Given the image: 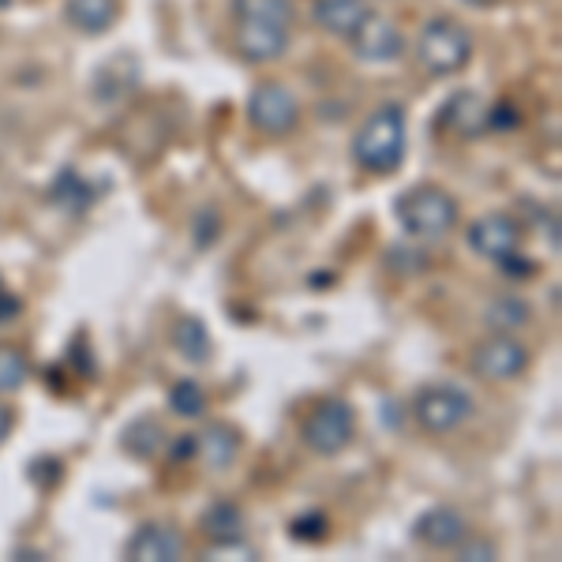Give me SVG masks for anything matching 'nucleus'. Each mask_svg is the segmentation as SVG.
<instances>
[{"label": "nucleus", "instance_id": "6", "mask_svg": "<svg viewBox=\"0 0 562 562\" xmlns=\"http://www.w3.org/2000/svg\"><path fill=\"white\" fill-rule=\"evenodd\" d=\"M301 116H304L301 98H296L285 83H278V79H262V83L251 87L248 124L259 135H267V139H285V135H293L296 128H301Z\"/></svg>", "mask_w": 562, "mask_h": 562}, {"label": "nucleus", "instance_id": "14", "mask_svg": "<svg viewBox=\"0 0 562 562\" xmlns=\"http://www.w3.org/2000/svg\"><path fill=\"white\" fill-rule=\"evenodd\" d=\"M199 439V447H195V458L203 461L211 473H225V469H233L237 465V458H240V431L233 428V424H225V420H214V424H206L203 435H195Z\"/></svg>", "mask_w": 562, "mask_h": 562}, {"label": "nucleus", "instance_id": "3", "mask_svg": "<svg viewBox=\"0 0 562 562\" xmlns=\"http://www.w3.org/2000/svg\"><path fill=\"white\" fill-rule=\"evenodd\" d=\"M394 217L405 237L439 240L458 225V199L439 184H416L397 195Z\"/></svg>", "mask_w": 562, "mask_h": 562}, {"label": "nucleus", "instance_id": "20", "mask_svg": "<svg viewBox=\"0 0 562 562\" xmlns=\"http://www.w3.org/2000/svg\"><path fill=\"white\" fill-rule=\"evenodd\" d=\"M173 349L195 368H203V364H211V360H214V338H211V330H206V323L199 319V315H180V319H177Z\"/></svg>", "mask_w": 562, "mask_h": 562}, {"label": "nucleus", "instance_id": "25", "mask_svg": "<svg viewBox=\"0 0 562 562\" xmlns=\"http://www.w3.org/2000/svg\"><path fill=\"white\" fill-rule=\"evenodd\" d=\"M454 551H458V559H465V562H492V559H498V548L487 537H461L458 543H454Z\"/></svg>", "mask_w": 562, "mask_h": 562}, {"label": "nucleus", "instance_id": "27", "mask_svg": "<svg viewBox=\"0 0 562 562\" xmlns=\"http://www.w3.org/2000/svg\"><path fill=\"white\" fill-rule=\"evenodd\" d=\"M495 267H503V274H510V278H532V274H537V262L525 256L521 248L510 251V256H503V259L495 262Z\"/></svg>", "mask_w": 562, "mask_h": 562}, {"label": "nucleus", "instance_id": "11", "mask_svg": "<svg viewBox=\"0 0 562 562\" xmlns=\"http://www.w3.org/2000/svg\"><path fill=\"white\" fill-rule=\"evenodd\" d=\"M124 555L132 562H177L184 559V537L166 521H143L124 543Z\"/></svg>", "mask_w": 562, "mask_h": 562}, {"label": "nucleus", "instance_id": "19", "mask_svg": "<svg viewBox=\"0 0 562 562\" xmlns=\"http://www.w3.org/2000/svg\"><path fill=\"white\" fill-rule=\"evenodd\" d=\"M169 435L161 428V420H154V416H135L128 428L121 431V450L135 461H154L166 450Z\"/></svg>", "mask_w": 562, "mask_h": 562}, {"label": "nucleus", "instance_id": "7", "mask_svg": "<svg viewBox=\"0 0 562 562\" xmlns=\"http://www.w3.org/2000/svg\"><path fill=\"white\" fill-rule=\"evenodd\" d=\"M293 26L285 20H267V15H237V53L248 65H274L293 45Z\"/></svg>", "mask_w": 562, "mask_h": 562}, {"label": "nucleus", "instance_id": "28", "mask_svg": "<svg viewBox=\"0 0 562 562\" xmlns=\"http://www.w3.org/2000/svg\"><path fill=\"white\" fill-rule=\"evenodd\" d=\"M195 244H199V248H206V244H211L214 237H217V233H222V217H217L214 211H203V214H199V222H195Z\"/></svg>", "mask_w": 562, "mask_h": 562}, {"label": "nucleus", "instance_id": "4", "mask_svg": "<svg viewBox=\"0 0 562 562\" xmlns=\"http://www.w3.org/2000/svg\"><path fill=\"white\" fill-rule=\"evenodd\" d=\"M301 439L312 454L319 458H338L346 454L357 439V409L346 397H323L301 424Z\"/></svg>", "mask_w": 562, "mask_h": 562}, {"label": "nucleus", "instance_id": "30", "mask_svg": "<svg viewBox=\"0 0 562 562\" xmlns=\"http://www.w3.org/2000/svg\"><path fill=\"white\" fill-rule=\"evenodd\" d=\"M166 447H169V458H173V461H192L199 439H195V435H177V439H169Z\"/></svg>", "mask_w": 562, "mask_h": 562}, {"label": "nucleus", "instance_id": "22", "mask_svg": "<svg viewBox=\"0 0 562 562\" xmlns=\"http://www.w3.org/2000/svg\"><path fill=\"white\" fill-rule=\"evenodd\" d=\"M169 413L184 416V420H195V416L206 413V390L195 383V379H180L169 390Z\"/></svg>", "mask_w": 562, "mask_h": 562}, {"label": "nucleus", "instance_id": "12", "mask_svg": "<svg viewBox=\"0 0 562 562\" xmlns=\"http://www.w3.org/2000/svg\"><path fill=\"white\" fill-rule=\"evenodd\" d=\"M469 532L465 514L454 506H431L413 521V540L428 551H454V543Z\"/></svg>", "mask_w": 562, "mask_h": 562}, {"label": "nucleus", "instance_id": "1", "mask_svg": "<svg viewBox=\"0 0 562 562\" xmlns=\"http://www.w3.org/2000/svg\"><path fill=\"white\" fill-rule=\"evenodd\" d=\"M409 150V113L402 102H383L352 135V161L364 173L386 177L405 161Z\"/></svg>", "mask_w": 562, "mask_h": 562}, {"label": "nucleus", "instance_id": "18", "mask_svg": "<svg viewBox=\"0 0 562 562\" xmlns=\"http://www.w3.org/2000/svg\"><path fill=\"white\" fill-rule=\"evenodd\" d=\"M94 199H98V188L90 184V180L79 173L76 166L60 169L57 180H53V188H49V203L60 206L65 214H83V211H90V206H94Z\"/></svg>", "mask_w": 562, "mask_h": 562}, {"label": "nucleus", "instance_id": "17", "mask_svg": "<svg viewBox=\"0 0 562 562\" xmlns=\"http://www.w3.org/2000/svg\"><path fill=\"white\" fill-rule=\"evenodd\" d=\"M121 0H65V20L79 34H105L121 20Z\"/></svg>", "mask_w": 562, "mask_h": 562}, {"label": "nucleus", "instance_id": "29", "mask_svg": "<svg viewBox=\"0 0 562 562\" xmlns=\"http://www.w3.org/2000/svg\"><path fill=\"white\" fill-rule=\"evenodd\" d=\"M20 312H23V301L15 293H8V285H0V326L15 323L20 319Z\"/></svg>", "mask_w": 562, "mask_h": 562}, {"label": "nucleus", "instance_id": "16", "mask_svg": "<svg viewBox=\"0 0 562 562\" xmlns=\"http://www.w3.org/2000/svg\"><path fill=\"white\" fill-rule=\"evenodd\" d=\"M199 532L211 543H217V548H237L244 532H248V521H244V510L237 503L217 498V503L203 510V518H199Z\"/></svg>", "mask_w": 562, "mask_h": 562}, {"label": "nucleus", "instance_id": "2", "mask_svg": "<svg viewBox=\"0 0 562 562\" xmlns=\"http://www.w3.org/2000/svg\"><path fill=\"white\" fill-rule=\"evenodd\" d=\"M473 53H476L473 31L465 23H458L454 15H435L416 34V60L435 79L461 76V71L473 65Z\"/></svg>", "mask_w": 562, "mask_h": 562}, {"label": "nucleus", "instance_id": "31", "mask_svg": "<svg viewBox=\"0 0 562 562\" xmlns=\"http://www.w3.org/2000/svg\"><path fill=\"white\" fill-rule=\"evenodd\" d=\"M12 428H15V409L4 402V397H0V447L8 442V435H12Z\"/></svg>", "mask_w": 562, "mask_h": 562}, {"label": "nucleus", "instance_id": "5", "mask_svg": "<svg viewBox=\"0 0 562 562\" xmlns=\"http://www.w3.org/2000/svg\"><path fill=\"white\" fill-rule=\"evenodd\" d=\"M476 413V402L465 386L454 383H431L420 386L413 397V416L420 424V431L428 435H450L458 428H465Z\"/></svg>", "mask_w": 562, "mask_h": 562}, {"label": "nucleus", "instance_id": "15", "mask_svg": "<svg viewBox=\"0 0 562 562\" xmlns=\"http://www.w3.org/2000/svg\"><path fill=\"white\" fill-rule=\"evenodd\" d=\"M368 15L371 12H368L364 0H315V8H312L315 26H319L323 34H330V38H341V42H349Z\"/></svg>", "mask_w": 562, "mask_h": 562}, {"label": "nucleus", "instance_id": "9", "mask_svg": "<svg viewBox=\"0 0 562 562\" xmlns=\"http://www.w3.org/2000/svg\"><path fill=\"white\" fill-rule=\"evenodd\" d=\"M349 42H352V57H357L360 65H375V68L394 65V60H402L405 49H409L402 26L394 20H386V15H368Z\"/></svg>", "mask_w": 562, "mask_h": 562}, {"label": "nucleus", "instance_id": "26", "mask_svg": "<svg viewBox=\"0 0 562 562\" xmlns=\"http://www.w3.org/2000/svg\"><path fill=\"white\" fill-rule=\"evenodd\" d=\"M521 128V109L514 102H495L487 109V132H510Z\"/></svg>", "mask_w": 562, "mask_h": 562}, {"label": "nucleus", "instance_id": "21", "mask_svg": "<svg viewBox=\"0 0 562 562\" xmlns=\"http://www.w3.org/2000/svg\"><path fill=\"white\" fill-rule=\"evenodd\" d=\"M532 323V304L525 296H495L484 307V326L492 334H518Z\"/></svg>", "mask_w": 562, "mask_h": 562}, {"label": "nucleus", "instance_id": "23", "mask_svg": "<svg viewBox=\"0 0 562 562\" xmlns=\"http://www.w3.org/2000/svg\"><path fill=\"white\" fill-rule=\"evenodd\" d=\"M26 379H31V360H26V352L15 346H0V397L15 394Z\"/></svg>", "mask_w": 562, "mask_h": 562}, {"label": "nucleus", "instance_id": "8", "mask_svg": "<svg viewBox=\"0 0 562 562\" xmlns=\"http://www.w3.org/2000/svg\"><path fill=\"white\" fill-rule=\"evenodd\" d=\"M532 368V349L514 334H492L473 349V371L487 383H514Z\"/></svg>", "mask_w": 562, "mask_h": 562}, {"label": "nucleus", "instance_id": "13", "mask_svg": "<svg viewBox=\"0 0 562 562\" xmlns=\"http://www.w3.org/2000/svg\"><path fill=\"white\" fill-rule=\"evenodd\" d=\"M487 102L484 94H476V90H458V94L447 98V105H442L439 113V124L447 132H454L458 139H480V135L487 132Z\"/></svg>", "mask_w": 562, "mask_h": 562}, {"label": "nucleus", "instance_id": "10", "mask_svg": "<svg viewBox=\"0 0 562 562\" xmlns=\"http://www.w3.org/2000/svg\"><path fill=\"white\" fill-rule=\"evenodd\" d=\"M465 240H469V248H473L480 259L498 262L503 256H510V251H518V248H521L525 225H521L514 214L492 211V214H480L476 222L469 225V229H465Z\"/></svg>", "mask_w": 562, "mask_h": 562}, {"label": "nucleus", "instance_id": "24", "mask_svg": "<svg viewBox=\"0 0 562 562\" xmlns=\"http://www.w3.org/2000/svg\"><path fill=\"white\" fill-rule=\"evenodd\" d=\"M289 537L301 540V543H323L330 537V518L323 510H307L301 518L289 521Z\"/></svg>", "mask_w": 562, "mask_h": 562}]
</instances>
